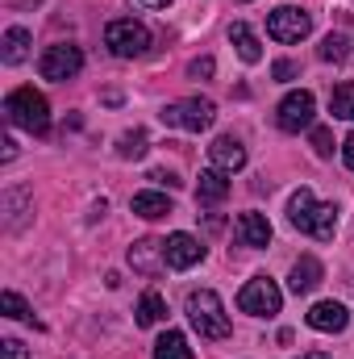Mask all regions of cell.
Segmentation results:
<instances>
[{
    "label": "cell",
    "instance_id": "obj_1",
    "mask_svg": "<svg viewBox=\"0 0 354 359\" xmlns=\"http://www.w3.org/2000/svg\"><path fill=\"white\" fill-rule=\"evenodd\" d=\"M288 222H292L300 234L330 243L334 230H338V209L325 205V201H317L309 188H300V192H292V201H288Z\"/></svg>",
    "mask_w": 354,
    "mask_h": 359
},
{
    "label": "cell",
    "instance_id": "obj_2",
    "mask_svg": "<svg viewBox=\"0 0 354 359\" xmlns=\"http://www.w3.org/2000/svg\"><path fill=\"white\" fill-rule=\"evenodd\" d=\"M183 313H187V322H192V330L200 339H229V313H225V305H221V297L213 288L187 292Z\"/></svg>",
    "mask_w": 354,
    "mask_h": 359
},
{
    "label": "cell",
    "instance_id": "obj_3",
    "mask_svg": "<svg viewBox=\"0 0 354 359\" xmlns=\"http://www.w3.org/2000/svg\"><path fill=\"white\" fill-rule=\"evenodd\" d=\"M4 117H8V126H21V130H29V134H46L50 130V104H46V96L34 88H13L4 96Z\"/></svg>",
    "mask_w": 354,
    "mask_h": 359
},
{
    "label": "cell",
    "instance_id": "obj_4",
    "mask_svg": "<svg viewBox=\"0 0 354 359\" xmlns=\"http://www.w3.org/2000/svg\"><path fill=\"white\" fill-rule=\"evenodd\" d=\"M104 46H108L117 59H142V55L150 50V29H146L142 21H134V17H117V21H108V29H104Z\"/></svg>",
    "mask_w": 354,
    "mask_h": 359
},
{
    "label": "cell",
    "instance_id": "obj_5",
    "mask_svg": "<svg viewBox=\"0 0 354 359\" xmlns=\"http://www.w3.org/2000/svg\"><path fill=\"white\" fill-rule=\"evenodd\" d=\"M159 117H163L167 126H176V130L200 134V130H208V126H213L217 104H213V100H204V96H183V100L163 104V113H159Z\"/></svg>",
    "mask_w": 354,
    "mask_h": 359
},
{
    "label": "cell",
    "instance_id": "obj_6",
    "mask_svg": "<svg viewBox=\"0 0 354 359\" xmlns=\"http://www.w3.org/2000/svg\"><path fill=\"white\" fill-rule=\"evenodd\" d=\"M279 305H283V292L275 288L271 276H255V280H246L242 292H238V309H242V313H255V318H275Z\"/></svg>",
    "mask_w": 354,
    "mask_h": 359
},
{
    "label": "cell",
    "instance_id": "obj_7",
    "mask_svg": "<svg viewBox=\"0 0 354 359\" xmlns=\"http://www.w3.org/2000/svg\"><path fill=\"white\" fill-rule=\"evenodd\" d=\"M80 67H84V50H80V46H71V42H55V46H46V50H42V59H38L42 80H55V84H63V80L80 76Z\"/></svg>",
    "mask_w": 354,
    "mask_h": 359
},
{
    "label": "cell",
    "instance_id": "obj_8",
    "mask_svg": "<svg viewBox=\"0 0 354 359\" xmlns=\"http://www.w3.org/2000/svg\"><path fill=\"white\" fill-rule=\"evenodd\" d=\"M313 113H317V96L304 88L288 92L283 100H279V109H275V121H279V130L283 134H300V130H309L313 126Z\"/></svg>",
    "mask_w": 354,
    "mask_h": 359
},
{
    "label": "cell",
    "instance_id": "obj_9",
    "mask_svg": "<svg viewBox=\"0 0 354 359\" xmlns=\"http://www.w3.org/2000/svg\"><path fill=\"white\" fill-rule=\"evenodd\" d=\"M309 29H313V17L296 4H279L267 13V34L275 42H300V38H309Z\"/></svg>",
    "mask_w": 354,
    "mask_h": 359
},
{
    "label": "cell",
    "instance_id": "obj_10",
    "mask_svg": "<svg viewBox=\"0 0 354 359\" xmlns=\"http://www.w3.org/2000/svg\"><path fill=\"white\" fill-rule=\"evenodd\" d=\"M163 255H167V268H176V271H183V268H192V264H200L204 259V247H200V238H192V234H171L167 243H163Z\"/></svg>",
    "mask_w": 354,
    "mask_h": 359
},
{
    "label": "cell",
    "instance_id": "obj_11",
    "mask_svg": "<svg viewBox=\"0 0 354 359\" xmlns=\"http://www.w3.org/2000/svg\"><path fill=\"white\" fill-rule=\"evenodd\" d=\"M304 322H309L313 330H321V334H338V330H346L351 313H346V305H338V301H317V305L304 313Z\"/></svg>",
    "mask_w": 354,
    "mask_h": 359
},
{
    "label": "cell",
    "instance_id": "obj_12",
    "mask_svg": "<svg viewBox=\"0 0 354 359\" xmlns=\"http://www.w3.org/2000/svg\"><path fill=\"white\" fill-rule=\"evenodd\" d=\"M129 264H134V271H142V276H163V271H167L163 243H155V238L134 243V247H129Z\"/></svg>",
    "mask_w": 354,
    "mask_h": 359
},
{
    "label": "cell",
    "instance_id": "obj_13",
    "mask_svg": "<svg viewBox=\"0 0 354 359\" xmlns=\"http://www.w3.org/2000/svg\"><path fill=\"white\" fill-rule=\"evenodd\" d=\"M208 159H213V168H221V172H229V176H234V172H242V168H246V147H242L238 138H229V134H225V138H217V142L208 147Z\"/></svg>",
    "mask_w": 354,
    "mask_h": 359
},
{
    "label": "cell",
    "instance_id": "obj_14",
    "mask_svg": "<svg viewBox=\"0 0 354 359\" xmlns=\"http://www.w3.org/2000/svg\"><path fill=\"white\" fill-rule=\"evenodd\" d=\"M321 259H313V255H300L296 264H292V276H288V288L296 292V297H309L317 284H321Z\"/></svg>",
    "mask_w": 354,
    "mask_h": 359
},
{
    "label": "cell",
    "instance_id": "obj_15",
    "mask_svg": "<svg viewBox=\"0 0 354 359\" xmlns=\"http://www.w3.org/2000/svg\"><path fill=\"white\" fill-rule=\"evenodd\" d=\"M234 234H238L242 247H267L271 243V222H267L263 213H242L238 226H234Z\"/></svg>",
    "mask_w": 354,
    "mask_h": 359
},
{
    "label": "cell",
    "instance_id": "obj_16",
    "mask_svg": "<svg viewBox=\"0 0 354 359\" xmlns=\"http://www.w3.org/2000/svg\"><path fill=\"white\" fill-rule=\"evenodd\" d=\"M225 196H229V172H221V168L200 172V184H196V201L200 205H217Z\"/></svg>",
    "mask_w": 354,
    "mask_h": 359
},
{
    "label": "cell",
    "instance_id": "obj_17",
    "mask_svg": "<svg viewBox=\"0 0 354 359\" xmlns=\"http://www.w3.org/2000/svg\"><path fill=\"white\" fill-rule=\"evenodd\" d=\"M25 55H29V29L25 25H8L4 38H0V59L8 67H17V63H25Z\"/></svg>",
    "mask_w": 354,
    "mask_h": 359
},
{
    "label": "cell",
    "instance_id": "obj_18",
    "mask_svg": "<svg viewBox=\"0 0 354 359\" xmlns=\"http://www.w3.org/2000/svg\"><path fill=\"white\" fill-rule=\"evenodd\" d=\"M229 42L238 46V59H242V63H259V59H263L259 34H255L246 21H234V25H229Z\"/></svg>",
    "mask_w": 354,
    "mask_h": 359
},
{
    "label": "cell",
    "instance_id": "obj_19",
    "mask_svg": "<svg viewBox=\"0 0 354 359\" xmlns=\"http://www.w3.org/2000/svg\"><path fill=\"white\" fill-rule=\"evenodd\" d=\"M129 209H134L138 217H146V222H159V217L176 213V209H171V196H163V192H138V196L129 201Z\"/></svg>",
    "mask_w": 354,
    "mask_h": 359
},
{
    "label": "cell",
    "instance_id": "obj_20",
    "mask_svg": "<svg viewBox=\"0 0 354 359\" xmlns=\"http://www.w3.org/2000/svg\"><path fill=\"white\" fill-rule=\"evenodd\" d=\"M317 55H321L325 63H346V59L354 55L351 34H325V38H321V46H317Z\"/></svg>",
    "mask_w": 354,
    "mask_h": 359
},
{
    "label": "cell",
    "instance_id": "obj_21",
    "mask_svg": "<svg viewBox=\"0 0 354 359\" xmlns=\"http://www.w3.org/2000/svg\"><path fill=\"white\" fill-rule=\"evenodd\" d=\"M155 359H192V347L179 330H163L155 343Z\"/></svg>",
    "mask_w": 354,
    "mask_h": 359
},
{
    "label": "cell",
    "instance_id": "obj_22",
    "mask_svg": "<svg viewBox=\"0 0 354 359\" xmlns=\"http://www.w3.org/2000/svg\"><path fill=\"white\" fill-rule=\"evenodd\" d=\"M167 318V301L159 297V292H146L142 301H138V326H159Z\"/></svg>",
    "mask_w": 354,
    "mask_h": 359
},
{
    "label": "cell",
    "instance_id": "obj_23",
    "mask_svg": "<svg viewBox=\"0 0 354 359\" xmlns=\"http://www.w3.org/2000/svg\"><path fill=\"white\" fill-rule=\"evenodd\" d=\"M330 113H334V117H342V121H354V84H351V80L330 92Z\"/></svg>",
    "mask_w": 354,
    "mask_h": 359
},
{
    "label": "cell",
    "instance_id": "obj_24",
    "mask_svg": "<svg viewBox=\"0 0 354 359\" xmlns=\"http://www.w3.org/2000/svg\"><path fill=\"white\" fill-rule=\"evenodd\" d=\"M117 155L121 159H142L146 155V130H125L117 138Z\"/></svg>",
    "mask_w": 354,
    "mask_h": 359
},
{
    "label": "cell",
    "instance_id": "obj_25",
    "mask_svg": "<svg viewBox=\"0 0 354 359\" xmlns=\"http://www.w3.org/2000/svg\"><path fill=\"white\" fill-rule=\"evenodd\" d=\"M0 309H4V318H17V322H34V309L21 301V292H13V288H4L0 292ZM38 326V322H34Z\"/></svg>",
    "mask_w": 354,
    "mask_h": 359
},
{
    "label": "cell",
    "instance_id": "obj_26",
    "mask_svg": "<svg viewBox=\"0 0 354 359\" xmlns=\"http://www.w3.org/2000/svg\"><path fill=\"white\" fill-rule=\"evenodd\" d=\"M313 151H317L321 159H330V155H334V134H330L325 126H313Z\"/></svg>",
    "mask_w": 354,
    "mask_h": 359
},
{
    "label": "cell",
    "instance_id": "obj_27",
    "mask_svg": "<svg viewBox=\"0 0 354 359\" xmlns=\"http://www.w3.org/2000/svg\"><path fill=\"white\" fill-rule=\"evenodd\" d=\"M213 72H217V63H213L208 55H204V59H192V63H187V76H192V80H208Z\"/></svg>",
    "mask_w": 354,
    "mask_h": 359
},
{
    "label": "cell",
    "instance_id": "obj_28",
    "mask_svg": "<svg viewBox=\"0 0 354 359\" xmlns=\"http://www.w3.org/2000/svg\"><path fill=\"white\" fill-rule=\"evenodd\" d=\"M0 359H29V351H25L21 339H4L0 343Z\"/></svg>",
    "mask_w": 354,
    "mask_h": 359
},
{
    "label": "cell",
    "instance_id": "obj_29",
    "mask_svg": "<svg viewBox=\"0 0 354 359\" xmlns=\"http://www.w3.org/2000/svg\"><path fill=\"white\" fill-rule=\"evenodd\" d=\"M296 72H300V67H296V63H292V59H279V63H275V67H271V76H275V80H279V84H288V80H296Z\"/></svg>",
    "mask_w": 354,
    "mask_h": 359
},
{
    "label": "cell",
    "instance_id": "obj_30",
    "mask_svg": "<svg viewBox=\"0 0 354 359\" xmlns=\"http://www.w3.org/2000/svg\"><path fill=\"white\" fill-rule=\"evenodd\" d=\"M150 180H155V184H167V188H179L176 172H150Z\"/></svg>",
    "mask_w": 354,
    "mask_h": 359
},
{
    "label": "cell",
    "instance_id": "obj_31",
    "mask_svg": "<svg viewBox=\"0 0 354 359\" xmlns=\"http://www.w3.org/2000/svg\"><path fill=\"white\" fill-rule=\"evenodd\" d=\"M342 159H346V168L354 172V134L346 138V142H342Z\"/></svg>",
    "mask_w": 354,
    "mask_h": 359
},
{
    "label": "cell",
    "instance_id": "obj_32",
    "mask_svg": "<svg viewBox=\"0 0 354 359\" xmlns=\"http://www.w3.org/2000/svg\"><path fill=\"white\" fill-rule=\"evenodd\" d=\"M142 4H146V8H167L171 0H142Z\"/></svg>",
    "mask_w": 354,
    "mask_h": 359
},
{
    "label": "cell",
    "instance_id": "obj_33",
    "mask_svg": "<svg viewBox=\"0 0 354 359\" xmlns=\"http://www.w3.org/2000/svg\"><path fill=\"white\" fill-rule=\"evenodd\" d=\"M300 359H334L330 351H309V355H300Z\"/></svg>",
    "mask_w": 354,
    "mask_h": 359
}]
</instances>
